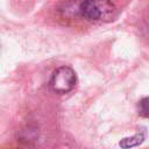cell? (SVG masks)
Segmentation results:
<instances>
[{
	"label": "cell",
	"mask_w": 149,
	"mask_h": 149,
	"mask_svg": "<svg viewBox=\"0 0 149 149\" xmlns=\"http://www.w3.org/2000/svg\"><path fill=\"white\" fill-rule=\"evenodd\" d=\"M115 6L112 0H85L80 6V14L88 21H105L113 16Z\"/></svg>",
	"instance_id": "6da1fadb"
},
{
	"label": "cell",
	"mask_w": 149,
	"mask_h": 149,
	"mask_svg": "<svg viewBox=\"0 0 149 149\" xmlns=\"http://www.w3.org/2000/svg\"><path fill=\"white\" fill-rule=\"evenodd\" d=\"M77 83L76 72L70 66H61L56 69L50 79V87L55 93L65 94L73 90Z\"/></svg>",
	"instance_id": "7a4b0ae2"
},
{
	"label": "cell",
	"mask_w": 149,
	"mask_h": 149,
	"mask_svg": "<svg viewBox=\"0 0 149 149\" xmlns=\"http://www.w3.org/2000/svg\"><path fill=\"white\" fill-rule=\"evenodd\" d=\"M137 111H139V114H140L141 116L148 118V115H149V108H148V98H147V97L142 98V99L139 101Z\"/></svg>",
	"instance_id": "277c9868"
},
{
	"label": "cell",
	"mask_w": 149,
	"mask_h": 149,
	"mask_svg": "<svg viewBox=\"0 0 149 149\" xmlns=\"http://www.w3.org/2000/svg\"><path fill=\"white\" fill-rule=\"evenodd\" d=\"M143 140H144V134L143 133H139V134L133 135L132 137H125V139H122L119 142V146L122 149H129V148H133V147H136V146L141 144L143 142Z\"/></svg>",
	"instance_id": "3957f363"
}]
</instances>
